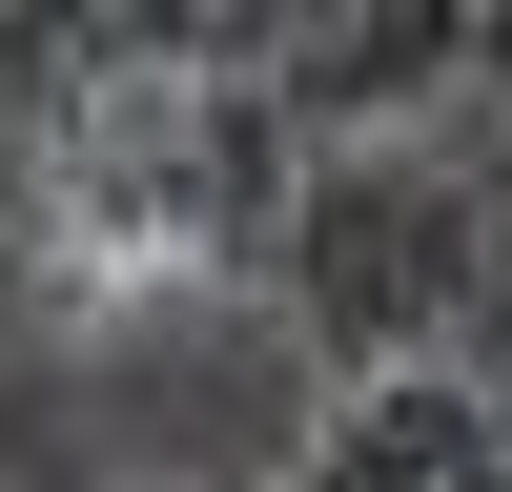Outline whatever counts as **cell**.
<instances>
[{
  "label": "cell",
  "instance_id": "277c9868",
  "mask_svg": "<svg viewBox=\"0 0 512 492\" xmlns=\"http://www.w3.org/2000/svg\"><path fill=\"white\" fill-rule=\"evenodd\" d=\"M472 82V0H308L267 41V103L287 144H390V123H451Z\"/></svg>",
  "mask_w": 512,
  "mask_h": 492
},
{
  "label": "cell",
  "instance_id": "3957f363",
  "mask_svg": "<svg viewBox=\"0 0 512 492\" xmlns=\"http://www.w3.org/2000/svg\"><path fill=\"white\" fill-rule=\"evenodd\" d=\"M267 492H512V390L472 349H451V369H349Z\"/></svg>",
  "mask_w": 512,
  "mask_h": 492
},
{
  "label": "cell",
  "instance_id": "6da1fadb",
  "mask_svg": "<svg viewBox=\"0 0 512 492\" xmlns=\"http://www.w3.org/2000/svg\"><path fill=\"white\" fill-rule=\"evenodd\" d=\"M287 103L267 82H62L21 164V287L103 349L144 308H226L287 246Z\"/></svg>",
  "mask_w": 512,
  "mask_h": 492
},
{
  "label": "cell",
  "instance_id": "5b68a950",
  "mask_svg": "<svg viewBox=\"0 0 512 492\" xmlns=\"http://www.w3.org/2000/svg\"><path fill=\"white\" fill-rule=\"evenodd\" d=\"M287 0H21V62L41 103L62 82H267Z\"/></svg>",
  "mask_w": 512,
  "mask_h": 492
},
{
  "label": "cell",
  "instance_id": "7a4b0ae2",
  "mask_svg": "<svg viewBox=\"0 0 512 492\" xmlns=\"http://www.w3.org/2000/svg\"><path fill=\"white\" fill-rule=\"evenodd\" d=\"M267 267H287V308H308V369H328V390H349V369H451L472 308H492V267H512L472 123L308 144V164H287V246H267Z\"/></svg>",
  "mask_w": 512,
  "mask_h": 492
}]
</instances>
